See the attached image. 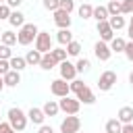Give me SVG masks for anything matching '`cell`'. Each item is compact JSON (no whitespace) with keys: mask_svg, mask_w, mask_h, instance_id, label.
Returning a JSON list of instances; mask_svg holds the SVG:
<instances>
[{"mask_svg":"<svg viewBox=\"0 0 133 133\" xmlns=\"http://www.w3.org/2000/svg\"><path fill=\"white\" fill-rule=\"evenodd\" d=\"M106 8H108V15H123V8H121V0H110Z\"/></svg>","mask_w":133,"mask_h":133,"instance_id":"83f0119b","label":"cell"},{"mask_svg":"<svg viewBox=\"0 0 133 133\" xmlns=\"http://www.w3.org/2000/svg\"><path fill=\"white\" fill-rule=\"evenodd\" d=\"M54 23L60 27V29H69L71 27V12L62 10V8H56L54 10Z\"/></svg>","mask_w":133,"mask_h":133,"instance_id":"30bf717a","label":"cell"},{"mask_svg":"<svg viewBox=\"0 0 133 133\" xmlns=\"http://www.w3.org/2000/svg\"><path fill=\"white\" fill-rule=\"evenodd\" d=\"M2 79H4V87H17V85L21 83V73L10 69L8 73H4V75H2Z\"/></svg>","mask_w":133,"mask_h":133,"instance_id":"7c38bea8","label":"cell"},{"mask_svg":"<svg viewBox=\"0 0 133 133\" xmlns=\"http://www.w3.org/2000/svg\"><path fill=\"white\" fill-rule=\"evenodd\" d=\"M108 23H110V27H112L114 31H121V29L125 27V17H121V15H110V17H108Z\"/></svg>","mask_w":133,"mask_h":133,"instance_id":"44dd1931","label":"cell"},{"mask_svg":"<svg viewBox=\"0 0 133 133\" xmlns=\"http://www.w3.org/2000/svg\"><path fill=\"white\" fill-rule=\"evenodd\" d=\"M114 83H116V73L114 71H104L98 79V89L100 91H110L114 87Z\"/></svg>","mask_w":133,"mask_h":133,"instance_id":"8992f818","label":"cell"},{"mask_svg":"<svg viewBox=\"0 0 133 133\" xmlns=\"http://www.w3.org/2000/svg\"><path fill=\"white\" fill-rule=\"evenodd\" d=\"M58 71H60V79H64V81H73V79L77 77V69H75V64L69 62V60L58 62Z\"/></svg>","mask_w":133,"mask_h":133,"instance_id":"9c48e42d","label":"cell"},{"mask_svg":"<svg viewBox=\"0 0 133 133\" xmlns=\"http://www.w3.org/2000/svg\"><path fill=\"white\" fill-rule=\"evenodd\" d=\"M0 39H2V44H6V46H15V44H17V33H12V31H2Z\"/></svg>","mask_w":133,"mask_h":133,"instance_id":"4316f807","label":"cell"},{"mask_svg":"<svg viewBox=\"0 0 133 133\" xmlns=\"http://www.w3.org/2000/svg\"><path fill=\"white\" fill-rule=\"evenodd\" d=\"M37 133H54V129L50 125H39V131Z\"/></svg>","mask_w":133,"mask_h":133,"instance_id":"b9f144b4","label":"cell"},{"mask_svg":"<svg viewBox=\"0 0 133 133\" xmlns=\"http://www.w3.org/2000/svg\"><path fill=\"white\" fill-rule=\"evenodd\" d=\"M94 54H96V58L98 60H102V62H106V60H110V56H112V50H110V46L106 44V42H96L94 44Z\"/></svg>","mask_w":133,"mask_h":133,"instance_id":"ba28073f","label":"cell"},{"mask_svg":"<svg viewBox=\"0 0 133 133\" xmlns=\"http://www.w3.org/2000/svg\"><path fill=\"white\" fill-rule=\"evenodd\" d=\"M0 123H2V118H0Z\"/></svg>","mask_w":133,"mask_h":133,"instance_id":"816d5d0a","label":"cell"},{"mask_svg":"<svg viewBox=\"0 0 133 133\" xmlns=\"http://www.w3.org/2000/svg\"><path fill=\"white\" fill-rule=\"evenodd\" d=\"M10 6L8 4H0V21H8V17H10Z\"/></svg>","mask_w":133,"mask_h":133,"instance_id":"d590c367","label":"cell"},{"mask_svg":"<svg viewBox=\"0 0 133 133\" xmlns=\"http://www.w3.org/2000/svg\"><path fill=\"white\" fill-rule=\"evenodd\" d=\"M27 118H29L33 125H44V118H46V114H44V110H42V108H35V106H31V108L27 110Z\"/></svg>","mask_w":133,"mask_h":133,"instance_id":"5bb4252c","label":"cell"},{"mask_svg":"<svg viewBox=\"0 0 133 133\" xmlns=\"http://www.w3.org/2000/svg\"><path fill=\"white\" fill-rule=\"evenodd\" d=\"M58 108H60L64 114H77L79 108H81V102H79L77 98H69V96H64V98L58 100Z\"/></svg>","mask_w":133,"mask_h":133,"instance_id":"3957f363","label":"cell"},{"mask_svg":"<svg viewBox=\"0 0 133 133\" xmlns=\"http://www.w3.org/2000/svg\"><path fill=\"white\" fill-rule=\"evenodd\" d=\"M77 12H79V17H81V19H91L94 6H91V4H81V6L77 8Z\"/></svg>","mask_w":133,"mask_h":133,"instance_id":"f1b7e54d","label":"cell"},{"mask_svg":"<svg viewBox=\"0 0 133 133\" xmlns=\"http://www.w3.org/2000/svg\"><path fill=\"white\" fill-rule=\"evenodd\" d=\"M58 6H60V0H44V8L46 10H52L54 12Z\"/></svg>","mask_w":133,"mask_h":133,"instance_id":"8d00e7d4","label":"cell"},{"mask_svg":"<svg viewBox=\"0 0 133 133\" xmlns=\"http://www.w3.org/2000/svg\"><path fill=\"white\" fill-rule=\"evenodd\" d=\"M123 54L127 56V60H129V62H133V42H127V46H125Z\"/></svg>","mask_w":133,"mask_h":133,"instance_id":"74e56055","label":"cell"},{"mask_svg":"<svg viewBox=\"0 0 133 133\" xmlns=\"http://www.w3.org/2000/svg\"><path fill=\"white\" fill-rule=\"evenodd\" d=\"M8 71H10V62L8 60H0V75H4Z\"/></svg>","mask_w":133,"mask_h":133,"instance_id":"ab89813d","label":"cell"},{"mask_svg":"<svg viewBox=\"0 0 133 133\" xmlns=\"http://www.w3.org/2000/svg\"><path fill=\"white\" fill-rule=\"evenodd\" d=\"M121 133H133V123H127V125H123Z\"/></svg>","mask_w":133,"mask_h":133,"instance_id":"7bdbcfd3","label":"cell"},{"mask_svg":"<svg viewBox=\"0 0 133 133\" xmlns=\"http://www.w3.org/2000/svg\"><path fill=\"white\" fill-rule=\"evenodd\" d=\"M75 98H77L81 104H94V102H96V96H94V91H91L87 85H85L83 89H79V91L75 94Z\"/></svg>","mask_w":133,"mask_h":133,"instance_id":"4fadbf2b","label":"cell"},{"mask_svg":"<svg viewBox=\"0 0 133 133\" xmlns=\"http://www.w3.org/2000/svg\"><path fill=\"white\" fill-rule=\"evenodd\" d=\"M127 35H129V39L133 42V27H127Z\"/></svg>","mask_w":133,"mask_h":133,"instance_id":"ee69618b","label":"cell"},{"mask_svg":"<svg viewBox=\"0 0 133 133\" xmlns=\"http://www.w3.org/2000/svg\"><path fill=\"white\" fill-rule=\"evenodd\" d=\"M98 33H100V39H102V42H106V44L114 37V29L110 27V23H108V21H98Z\"/></svg>","mask_w":133,"mask_h":133,"instance_id":"8fae6325","label":"cell"},{"mask_svg":"<svg viewBox=\"0 0 133 133\" xmlns=\"http://www.w3.org/2000/svg\"><path fill=\"white\" fill-rule=\"evenodd\" d=\"M50 91L56 96V98H64V96H69L71 94V87H69V83L64 81V79H54V81H50Z\"/></svg>","mask_w":133,"mask_h":133,"instance_id":"52a82bcc","label":"cell"},{"mask_svg":"<svg viewBox=\"0 0 133 133\" xmlns=\"http://www.w3.org/2000/svg\"><path fill=\"white\" fill-rule=\"evenodd\" d=\"M12 56V50H10V46H6V44H0V60H8Z\"/></svg>","mask_w":133,"mask_h":133,"instance_id":"1f68e13d","label":"cell"},{"mask_svg":"<svg viewBox=\"0 0 133 133\" xmlns=\"http://www.w3.org/2000/svg\"><path fill=\"white\" fill-rule=\"evenodd\" d=\"M81 129V118L77 114H66V118H62L60 123V133H77Z\"/></svg>","mask_w":133,"mask_h":133,"instance_id":"277c9868","label":"cell"},{"mask_svg":"<svg viewBox=\"0 0 133 133\" xmlns=\"http://www.w3.org/2000/svg\"><path fill=\"white\" fill-rule=\"evenodd\" d=\"M8 23L12 25V27H23L25 25V15L21 12V10H10V17H8Z\"/></svg>","mask_w":133,"mask_h":133,"instance_id":"9a60e30c","label":"cell"},{"mask_svg":"<svg viewBox=\"0 0 133 133\" xmlns=\"http://www.w3.org/2000/svg\"><path fill=\"white\" fill-rule=\"evenodd\" d=\"M0 133H17L12 127H10V123L6 121V123H0Z\"/></svg>","mask_w":133,"mask_h":133,"instance_id":"f35d334b","label":"cell"},{"mask_svg":"<svg viewBox=\"0 0 133 133\" xmlns=\"http://www.w3.org/2000/svg\"><path fill=\"white\" fill-rule=\"evenodd\" d=\"M8 62H10V69H12V71H19V73H21L23 69H27V62H25L23 56H10Z\"/></svg>","mask_w":133,"mask_h":133,"instance_id":"ffe728a7","label":"cell"},{"mask_svg":"<svg viewBox=\"0 0 133 133\" xmlns=\"http://www.w3.org/2000/svg\"><path fill=\"white\" fill-rule=\"evenodd\" d=\"M123 15H133V0H121Z\"/></svg>","mask_w":133,"mask_h":133,"instance_id":"d6a6232c","label":"cell"},{"mask_svg":"<svg viewBox=\"0 0 133 133\" xmlns=\"http://www.w3.org/2000/svg\"><path fill=\"white\" fill-rule=\"evenodd\" d=\"M0 35H2V31H0ZM0 44H2V39H0Z\"/></svg>","mask_w":133,"mask_h":133,"instance_id":"c3c4849f","label":"cell"},{"mask_svg":"<svg viewBox=\"0 0 133 133\" xmlns=\"http://www.w3.org/2000/svg\"><path fill=\"white\" fill-rule=\"evenodd\" d=\"M42 110H44V114H46V116H56V114L60 112L58 102H54V100H48V102L42 106Z\"/></svg>","mask_w":133,"mask_h":133,"instance_id":"ac0fdd59","label":"cell"},{"mask_svg":"<svg viewBox=\"0 0 133 133\" xmlns=\"http://www.w3.org/2000/svg\"><path fill=\"white\" fill-rule=\"evenodd\" d=\"M37 25L35 23H25L23 27H19V33H17V42L21 44V46H29L33 39H35V35H37Z\"/></svg>","mask_w":133,"mask_h":133,"instance_id":"7a4b0ae2","label":"cell"},{"mask_svg":"<svg viewBox=\"0 0 133 133\" xmlns=\"http://www.w3.org/2000/svg\"><path fill=\"white\" fill-rule=\"evenodd\" d=\"M4 4H8V6H10V8H19V6H21V4H23V0H6V2H4Z\"/></svg>","mask_w":133,"mask_h":133,"instance_id":"60d3db41","label":"cell"},{"mask_svg":"<svg viewBox=\"0 0 133 133\" xmlns=\"http://www.w3.org/2000/svg\"><path fill=\"white\" fill-rule=\"evenodd\" d=\"M50 54L56 58V62H62V60H66V56H69L64 48H52V50H50Z\"/></svg>","mask_w":133,"mask_h":133,"instance_id":"4dcf8cb0","label":"cell"},{"mask_svg":"<svg viewBox=\"0 0 133 133\" xmlns=\"http://www.w3.org/2000/svg\"><path fill=\"white\" fill-rule=\"evenodd\" d=\"M39 60H42V52H39V50H29V52H27V56H25V62H27L29 66L39 64Z\"/></svg>","mask_w":133,"mask_h":133,"instance_id":"7402d4cb","label":"cell"},{"mask_svg":"<svg viewBox=\"0 0 133 133\" xmlns=\"http://www.w3.org/2000/svg\"><path fill=\"white\" fill-rule=\"evenodd\" d=\"M58 62H56V58L50 54V52H46V54H42V60H39V66L44 69V71H52L54 66H56Z\"/></svg>","mask_w":133,"mask_h":133,"instance_id":"2e32d148","label":"cell"},{"mask_svg":"<svg viewBox=\"0 0 133 133\" xmlns=\"http://www.w3.org/2000/svg\"><path fill=\"white\" fill-rule=\"evenodd\" d=\"M91 17L96 19V21H108V8L106 6H94V12H91Z\"/></svg>","mask_w":133,"mask_h":133,"instance_id":"603a6c76","label":"cell"},{"mask_svg":"<svg viewBox=\"0 0 133 133\" xmlns=\"http://www.w3.org/2000/svg\"><path fill=\"white\" fill-rule=\"evenodd\" d=\"M0 2H6V0H0Z\"/></svg>","mask_w":133,"mask_h":133,"instance_id":"681fc988","label":"cell"},{"mask_svg":"<svg viewBox=\"0 0 133 133\" xmlns=\"http://www.w3.org/2000/svg\"><path fill=\"white\" fill-rule=\"evenodd\" d=\"M121 129H123V123L118 121V118H110L108 123H106V133H121Z\"/></svg>","mask_w":133,"mask_h":133,"instance_id":"d4e9b609","label":"cell"},{"mask_svg":"<svg viewBox=\"0 0 133 133\" xmlns=\"http://www.w3.org/2000/svg\"><path fill=\"white\" fill-rule=\"evenodd\" d=\"M116 118H118L123 125H127V123H133V108H131V106H123V108L118 110Z\"/></svg>","mask_w":133,"mask_h":133,"instance_id":"e0dca14e","label":"cell"},{"mask_svg":"<svg viewBox=\"0 0 133 133\" xmlns=\"http://www.w3.org/2000/svg\"><path fill=\"white\" fill-rule=\"evenodd\" d=\"M64 50H66L69 56H79V54H81V44L73 39V42H69V44L64 46Z\"/></svg>","mask_w":133,"mask_h":133,"instance_id":"484cf974","label":"cell"},{"mask_svg":"<svg viewBox=\"0 0 133 133\" xmlns=\"http://www.w3.org/2000/svg\"><path fill=\"white\" fill-rule=\"evenodd\" d=\"M129 83L133 85V71H131V75H129Z\"/></svg>","mask_w":133,"mask_h":133,"instance_id":"bcb514c9","label":"cell"},{"mask_svg":"<svg viewBox=\"0 0 133 133\" xmlns=\"http://www.w3.org/2000/svg\"><path fill=\"white\" fill-rule=\"evenodd\" d=\"M77 133H81V131H77Z\"/></svg>","mask_w":133,"mask_h":133,"instance_id":"f907efd6","label":"cell"},{"mask_svg":"<svg viewBox=\"0 0 133 133\" xmlns=\"http://www.w3.org/2000/svg\"><path fill=\"white\" fill-rule=\"evenodd\" d=\"M75 69H77V73H87V71L91 69V62H89L87 58H79V60L75 62Z\"/></svg>","mask_w":133,"mask_h":133,"instance_id":"f546056e","label":"cell"},{"mask_svg":"<svg viewBox=\"0 0 133 133\" xmlns=\"http://www.w3.org/2000/svg\"><path fill=\"white\" fill-rule=\"evenodd\" d=\"M69 87H71V91H73V94H77L79 89H83V87H85V83H83L81 79H73V81L69 83Z\"/></svg>","mask_w":133,"mask_h":133,"instance_id":"836d02e7","label":"cell"},{"mask_svg":"<svg viewBox=\"0 0 133 133\" xmlns=\"http://www.w3.org/2000/svg\"><path fill=\"white\" fill-rule=\"evenodd\" d=\"M104 133H106V131H104Z\"/></svg>","mask_w":133,"mask_h":133,"instance_id":"f5cc1de1","label":"cell"},{"mask_svg":"<svg viewBox=\"0 0 133 133\" xmlns=\"http://www.w3.org/2000/svg\"><path fill=\"white\" fill-rule=\"evenodd\" d=\"M56 42L64 48L69 42H73V33H71V29H60L58 33H56Z\"/></svg>","mask_w":133,"mask_h":133,"instance_id":"d6986e66","label":"cell"},{"mask_svg":"<svg viewBox=\"0 0 133 133\" xmlns=\"http://www.w3.org/2000/svg\"><path fill=\"white\" fill-rule=\"evenodd\" d=\"M33 42H35V50H39L42 54H46V52L52 50V37H50L48 31H37V35H35Z\"/></svg>","mask_w":133,"mask_h":133,"instance_id":"5b68a950","label":"cell"},{"mask_svg":"<svg viewBox=\"0 0 133 133\" xmlns=\"http://www.w3.org/2000/svg\"><path fill=\"white\" fill-rule=\"evenodd\" d=\"M129 27H133V15H131V21H129Z\"/></svg>","mask_w":133,"mask_h":133,"instance_id":"7dc6e473","label":"cell"},{"mask_svg":"<svg viewBox=\"0 0 133 133\" xmlns=\"http://www.w3.org/2000/svg\"><path fill=\"white\" fill-rule=\"evenodd\" d=\"M6 116H8V123H10V127H12L15 131H25V127H27V123H29L27 112H23L21 108L12 106V108H8Z\"/></svg>","mask_w":133,"mask_h":133,"instance_id":"6da1fadb","label":"cell"},{"mask_svg":"<svg viewBox=\"0 0 133 133\" xmlns=\"http://www.w3.org/2000/svg\"><path fill=\"white\" fill-rule=\"evenodd\" d=\"M108 46H110V50H112V52H116V54H118V52H123V50H125L127 42H125L123 37H112V39L108 42Z\"/></svg>","mask_w":133,"mask_h":133,"instance_id":"cb8c5ba5","label":"cell"},{"mask_svg":"<svg viewBox=\"0 0 133 133\" xmlns=\"http://www.w3.org/2000/svg\"><path fill=\"white\" fill-rule=\"evenodd\" d=\"M4 89V79H2V75H0V91Z\"/></svg>","mask_w":133,"mask_h":133,"instance_id":"f6af8a7d","label":"cell"},{"mask_svg":"<svg viewBox=\"0 0 133 133\" xmlns=\"http://www.w3.org/2000/svg\"><path fill=\"white\" fill-rule=\"evenodd\" d=\"M58 8H62L66 12H73L75 10V0H60V6Z\"/></svg>","mask_w":133,"mask_h":133,"instance_id":"e575fe53","label":"cell"}]
</instances>
